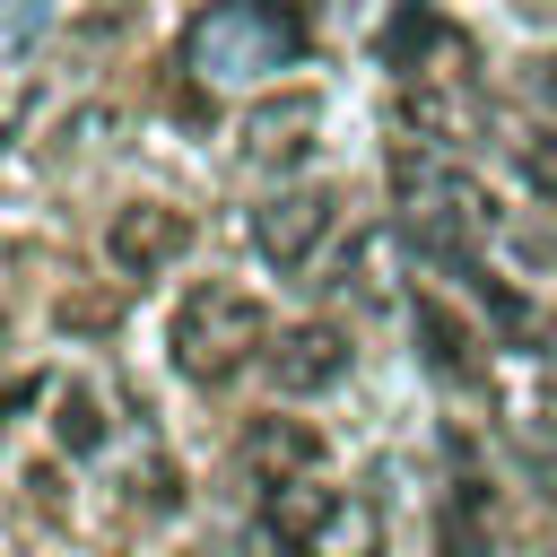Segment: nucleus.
<instances>
[{"label":"nucleus","mask_w":557,"mask_h":557,"mask_svg":"<svg viewBox=\"0 0 557 557\" xmlns=\"http://www.w3.org/2000/svg\"><path fill=\"white\" fill-rule=\"evenodd\" d=\"M392 191H400L409 235H418L426 261H444L453 278L479 270V244H487V200H479V183H461V174L435 165L426 148H400V157H392Z\"/></svg>","instance_id":"1"},{"label":"nucleus","mask_w":557,"mask_h":557,"mask_svg":"<svg viewBox=\"0 0 557 557\" xmlns=\"http://www.w3.org/2000/svg\"><path fill=\"white\" fill-rule=\"evenodd\" d=\"M252 357H270V313L244 296V287H191L174 305V366L191 383H235Z\"/></svg>","instance_id":"2"},{"label":"nucleus","mask_w":557,"mask_h":557,"mask_svg":"<svg viewBox=\"0 0 557 557\" xmlns=\"http://www.w3.org/2000/svg\"><path fill=\"white\" fill-rule=\"evenodd\" d=\"M261 531H270L287 557H383V513H374L357 487L287 479V487H270Z\"/></svg>","instance_id":"3"},{"label":"nucleus","mask_w":557,"mask_h":557,"mask_svg":"<svg viewBox=\"0 0 557 557\" xmlns=\"http://www.w3.org/2000/svg\"><path fill=\"white\" fill-rule=\"evenodd\" d=\"M183 52L200 70H278L305 52V17L287 0H218L209 17H191Z\"/></svg>","instance_id":"4"},{"label":"nucleus","mask_w":557,"mask_h":557,"mask_svg":"<svg viewBox=\"0 0 557 557\" xmlns=\"http://www.w3.org/2000/svg\"><path fill=\"white\" fill-rule=\"evenodd\" d=\"M383 61H392L409 87H461V78H470V35H461L444 9L409 0V9H392V26H383Z\"/></svg>","instance_id":"5"},{"label":"nucleus","mask_w":557,"mask_h":557,"mask_svg":"<svg viewBox=\"0 0 557 557\" xmlns=\"http://www.w3.org/2000/svg\"><path fill=\"white\" fill-rule=\"evenodd\" d=\"M339 226V200L322 191V183H305V191H278V200H261L252 209V244L278 261V270H305L313 261V244Z\"/></svg>","instance_id":"6"},{"label":"nucleus","mask_w":557,"mask_h":557,"mask_svg":"<svg viewBox=\"0 0 557 557\" xmlns=\"http://www.w3.org/2000/svg\"><path fill=\"white\" fill-rule=\"evenodd\" d=\"M183 244H191V218L165 209V200H131V209H113V226H104V252H113V270H131V278L165 270Z\"/></svg>","instance_id":"7"},{"label":"nucleus","mask_w":557,"mask_h":557,"mask_svg":"<svg viewBox=\"0 0 557 557\" xmlns=\"http://www.w3.org/2000/svg\"><path fill=\"white\" fill-rule=\"evenodd\" d=\"M313 131H322V96L287 87V96H270V104L244 113V165H296L313 148Z\"/></svg>","instance_id":"8"},{"label":"nucleus","mask_w":557,"mask_h":557,"mask_svg":"<svg viewBox=\"0 0 557 557\" xmlns=\"http://www.w3.org/2000/svg\"><path fill=\"white\" fill-rule=\"evenodd\" d=\"M261 366H270V383H278V392H296V400H305V392H331V383L348 374V339H339L331 322H296V331H278V339H270V357H261Z\"/></svg>","instance_id":"9"},{"label":"nucleus","mask_w":557,"mask_h":557,"mask_svg":"<svg viewBox=\"0 0 557 557\" xmlns=\"http://www.w3.org/2000/svg\"><path fill=\"white\" fill-rule=\"evenodd\" d=\"M409 322H418V348H426V366L453 383V392H470V383H487V357H479V339H470V322L444 305V296H409Z\"/></svg>","instance_id":"10"},{"label":"nucleus","mask_w":557,"mask_h":557,"mask_svg":"<svg viewBox=\"0 0 557 557\" xmlns=\"http://www.w3.org/2000/svg\"><path fill=\"white\" fill-rule=\"evenodd\" d=\"M322 461V435L305 426V418H252L244 426V470L261 479V487H287V479H305Z\"/></svg>","instance_id":"11"},{"label":"nucleus","mask_w":557,"mask_h":557,"mask_svg":"<svg viewBox=\"0 0 557 557\" xmlns=\"http://www.w3.org/2000/svg\"><path fill=\"white\" fill-rule=\"evenodd\" d=\"M435 557H496V531H487V487H453L444 513H435Z\"/></svg>","instance_id":"12"},{"label":"nucleus","mask_w":557,"mask_h":557,"mask_svg":"<svg viewBox=\"0 0 557 557\" xmlns=\"http://www.w3.org/2000/svg\"><path fill=\"white\" fill-rule=\"evenodd\" d=\"M52 435H61L70 453H96V444H104V409H96V392H61V400H52Z\"/></svg>","instance_id":"13"},{"label":"nucleus","mask_w":557,"mask_h":557,"mask_svg":"<svg viewBox=\"0 0 557 557\" xmlns=\"http://www.w3.org/2000/svg\"><path fill=\"white\" fill-rule=\"evenodd\" d=\"M513 165H522V183H531L540 200H557V131H548V122L513 139Z\"/></svg>","instance_id":"14"}]
</instances>
